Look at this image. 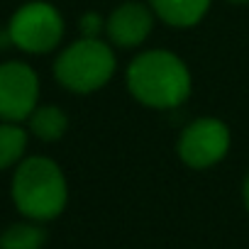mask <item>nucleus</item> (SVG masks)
Here are the masks:
<instances>
[{
	"mask_svg": "<svg viewBox=\"0 0 249 249\" xmlns=\"http://www.w3.org/2000/svg\"><path fill=\"white\" fill-rule=\"evenodd\" d=\"M130 95L154 110H174L191 95L193 78L186 61L169 49H149L137 54L124 73Z\"/></svg>",
	"mask_w": 249,
	"mask_h": 249,
	"instance_id": "obj_1",
	"label": "nucleus"
},
{
	"mask_svg": "<svg viewBox=\"0 0 249 249\" xmlns=\"http://www.w3.org/2000/svg\"><path fill=\"white\" fill-rule=\"evenodd\" d=\"M13 200L18 210L35 222L59 217L69 200L61 166L47 157L25 159L13 176Z\"/></svg>",
	"mask_w": 249,
	"mask_h": 249,
	"instance_id": "obj_2",
	"label": "nucleus"
},
{
	"mask_svg": "<svg viewBox=\"0 0 249 249\" xmlns=\"http://www.w3.org/2000/svg\"><path fill=\"white\" fill-rule=\"evenodd\" d=\"M115 66L117 61L107 42L98 37H81L56 56L54 76L66 90L86 95L103 88L112 78Z\"/></svg>",
	"mask_w": 249,
	"mask_h": 249,
	"instance_id": "obj_3",
	"label": "nucleus"
},
{
	"mask_svg": "<svg viewBox=\"0 0 249 249\" xmlns=\"http://www.w3.org/2000/svg\"><path fill=\"white\" fill-rule=\"evenodd\" d=\"M8 32L18 49L30 54H47L64 37V18L54 5L35 0L13 15Z\"/></svg>",
	"mask_w": 249,
	"mask_h": 249,
	"instance_id": "obj_4",
	"label": "nucleus"
},
{
	"mask_svg": "<svg viewBox=\"0 0 249 249\" xmlns=\"http://www.w3.org/2000/svg\"><path fill=\"white\" fill-rule=\"evenodd\" d=\"M230 142H232V135L222 120L198 117L183 127L176 152H178V159L188 169H210L227 157Z\"/></svg>",
	"mask_w": 249,
	"mask_h": 249,
	"instance_id": "obj_5",
	"label": "nucleus"
},
{
	"mask_svg": "<svg viewBox=\"0 0 249 249\" xmlns=\"http://www.w3.org/2000/svg\"><path fill=\"white\" fill-rule=\"evenodd\" d=\"M39 78L32 66L22 61L0 64V117L5 122H20L37 107Z\"/></svg>",
	"mask_w": 249,
	"mask_h": 249,
	"instance_id": "obj_6",
	"label": "nucleus"
},
{
	"mask_svg": "<svg viewBox=\"0 0 249 249\" xmlns=\"http://www.w3.org/2000/svg\"><path fill=\"white\" fill-rule=\"evenodd\" d=\"M154 10L137 0H127V3L117 5L107 18H105V35L115 47L132 49L140 47L154 27Z\"/></svg>",
	"mask_w": 249,
	"mask_h": 249,
	"instance_id": "obj_7",
	"label": "nucleus"
},
{
	"mask_svg": "<svg viewBox=\"0 0 249 249\" xmlns=\"http://www.w3.org/2000/svg\"><path fill=\"white\" fill-rule=\"evenodd\" d=\"M147 3L161 22H166L169 27L186 30L198 25L208 15L213 0H147Z\"/></svg>",
	"mask_w": 249,
	"mask_h": 249,
	"instance_id": "obj_8",
	"label": "nucleus"
},
{
	"mask_svg": "<svg viewBox=\"0 0 249 249\" xmlns=\"http://www.w3.org/2000/svg\"><path fill=\"white\" fill-rule=\"evenodd\" d=\"M66 127H69V117L56 105L35 107V112L30 115V130L42 142H56V140H61L64 132H66Z\"/></svg>",
	"mask_w": 249,
	"mask_h": 249,
	"instance_id": "obj_9",
	"label": "nucleus"
},
{
	"mask_svg": "<svg viewBox=\"0 0 249 249\" xmlns=\"http://www.w3.org/2000/svg\"><path fill=\"white\" fill-rule=\"evenodd\" d=\"M47 242V232L32 222L10 225L0 234V249H42Z\"/></svg>",
	"mask_w": 249,
	"mask_h": 249,
	"instance_id": "obj_10",
	"label": "nucleus"
},
{
	"mask_svg": "<svg viewBox=\"0 0 249 249\" xmlns=\"http://www.w3.org/2000/svg\"><path fill=\"white\" fill-rule=\"evenodd\" d=\"M27 147V132L15 122L0 124V169H8L22 159Z\"/></svg>",
	"mask_w": 249,
	"mask_h": 249,
	"instance_id": "obj_11",
	"label": "nucleus"
},
{
	"mask_svg": "<svg viewBox=\"0 0 249 249\" xmlns=\"http://www.w3.org/2000/svg\"><path fill=\"white\" fill-rule=\"evenodd\" d=\"M100 30H105V22H103V18L98 13H86L81 18V32H83V37H98Z\"/></svg>",
	"mask_w": 249,
	"mask_h": 249,
	"instance_id": "obj_12",
	"label": "nucleus"
},
{
	"mask_svg": "<svg viewBox=\"0 0 249 249\" xmlns=\"http://www.w3.org/2000/svg\"><path fill=\"white\" fill-rule=\"evenodd\" d=\"M242 200H244V208L249 210V171H247L244 183H242Z\"/></svg>",
	"mask_w": 249,
	"mask_h": 249,
	"instance_id": "obj_13",
	"label": "nucleus"
},
{
	"mask_svg": "<svg viewBox=\"0 0 249 249\" xmlns=\"http://www.w3.org/2000/svg\"><path fill=\"white\" fill-rule=\"evenodd\" d=\"M225 3H232V5H247L249 0H225Z\"/></svg>",
	"mask_w": 249,
	"mask_h": 249,
	"instance_id": "obj_14",
	"label": "nucleus"
}]
</instances>
